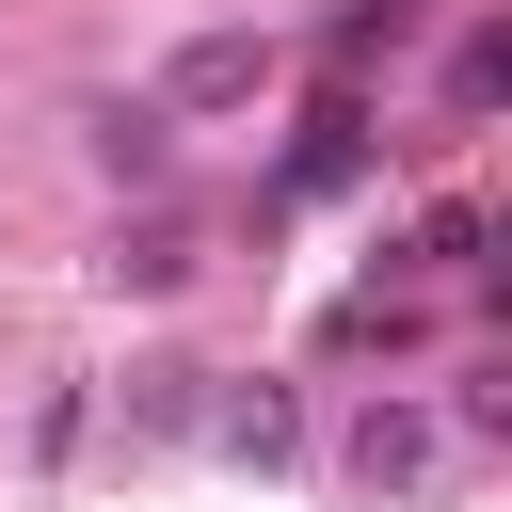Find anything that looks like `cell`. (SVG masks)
<instances>
[{"label":"cell","mask_w":512,"mask_h":512,"mask_svg":"<svg viewBox=\"0 0 512 512\" xmlns=\"http://www.w3.org/2000/svg\"><path fill=\"white\" fill-rule=\"evenodd\" d=\"M336 464H352V496H368V512H416V496H432V480H448L464 448L432 432V400H400V384H384V400H352Z\"/></svg>","instance_id":"cell-1"},{"label":"cell","mask_w":512,"mask_h":512,"mask_svg":"<svg viewBox=\"0 0 512 512\" xmlns=\"http://www.w3.org/2000/svg\"><path fill=\"white\" fill-rule=\"evenodd\" d=\"M272 80V32H192L176 64H160V112H240Z\"/></svg>","instance_id":"cell-2"},{"label":"cell","mask_w":512,"mask_h":512,"mask_svg":"<svg viewBox=\"0 0 512 512\" xmlns=\"http://www.w3.org/2000/svg\"><path fill=\"white\" fill-rule=\"evenodd\" d=\"M80 144H96V176H128V192H160V176H176V112H160V96H96V112H80Z\"/></svg>","instance_id":"cell-3"},{"label":"cell","mask_w":512,"mask_h":512,"mask_svg":"<svg viewBox=\"0 0 512 512\" xmlns=\"http://www.w3.org/2000/svg\"><path fill=\"white\" fill-rule=\"evenodd\" d=\"M416 32H432V0H336V16H320V64L368 80V64H400Z\"/></svg>","instance_id":"cell-4"},{"label":"cell","mask_w":512,"mask_h":512,"mask_svg":"<svg viewBox=\"0 0 512 512\" xmlns=\"http://www.w3.org/2000/svg\"><path fill=\"white\" fill-rule=\"evenodd\" d=\"M96 272H112V288H144V304H160V288H192V272H208V256H192V224H176V208H144V224H112V256H96Z\"/></svg>","instance_id":"cell-5"},{"label":"cell","mask_w":512,"mask_h":512,"mask_svg":"<svg viewBox=\"0 0 512 512\" xmlns=\"http://www.w3.org/2000/svg\"><path fill=\"white\" fill-rule=\"evenodd\" d=\"M208 448H240V464H304V416H288V384H224V400H208Z\"/></svg>","instance_id":"cell-6"},{"label":"cell","mask_w":512,"mask_h":512,"mask_svg":"<svg viewBox=\"0 0 512 512\" xmlns=\"http://www.w3.org/2000/svg\"><path fill=\"white\" fill-rule=\"evenodd\" d=\"M128 432H208V368L144 352V368H128Z\"/></svg>","instance_id":"cell-7"},{"label":"cell","mask_w":512,"mask_h":512,"mask_svg":"<svg viewBox=\"0 0 512 512\" xmlns=\"http://www.w3.org/2000/svg\"><path fill=\"white\" fill-rule=\"evenodd\" d=\"M496 96H512V32H496V16H480V32H464V48H448V112H464V128H480V112H496Z\"/></svg>","instance_id":"cell-8"},{"label":"cell","mask_w":512,"mask_h":512,"mask_svg":"<svg viewBox=\"0 0 512 512\" xmlns=\"http://www.w3.org/2000/svg\"><path fill=\"white\" fill-rule=\"evenodd\" d=\"M480 240H496V208H480V192H448V208L416 224V256H432V272H480Z\"/></svg>","instance_id":"cell-9"}]
</instances>
